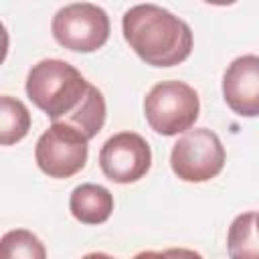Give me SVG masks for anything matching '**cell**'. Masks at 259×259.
Listing matches in <instances>:
<instances>
[{
	"label": "cell",
	"instance_id": "obj_15",
	"mask_svg": "<svg viewBox=\"0 0 259 259\" xmlns=\"http://www.w3.org/2000/svg\"><path fill=\"white\" fill-rule=\"evenodd\" d=\"M81 259H115V257H111V255H107V253H99V251H95V253H87V255H83Z\"/></svg>",
	"mask_w": 259,
	"mask_h": 259
},
{
	"label": "cell",
	"instance_id": "obj_9",
	"mask_svg": "<svg viewBox=\"0 0 259 259\" xmlns=\"http://www.w3.org/2000/svg\"><path fill=\"white\" fill-rule=\"evenodd\" d=\"M69 210L83 225H101L113 212V194L101 184H79L69 196Z\"/></svg>",
	"mask_w": 259,
	"mask_h": 259
},
{
	"label": "cell",
	"instance_id": "obj_6",
	"mask_svg": "<svg viewBox=\"0 0 259 259\" xmlns=\"http://www.w3.org/2000/svg\"><path fill=\"white\" fill-rule=\"evenodd\" d=\"M87 138L69 123H51L34 146V160L40 172L51 178H71L85 168L89 146Z\"/></svg>",
	"mask_w": 259,
	"mask_h": 259
},
{
	"label": "cell",
	"instance_id": "obj_4",
	"mask_svg": "<svg viewBox=\"0 0 259 259\" xmlns=\"http://www.w3.org/2000/svg\"><path fill=\"white\" fill-rule=\"evenodd\" d=\"M107 12L91 2H73L59 8L51 22L55 40L75 53H93L109 38Z\"/></svg>",
	"mask_w": 259,
	"mask_h": 259
},
{
	"label": "cell",
	"instance_id": "obj_12",
	"mask_svg": "<svg viewBox=\"0 0 259 259\" xmlns=\"http://www.w3.org/2000/svg\"><path fill=\"white\" fill-rule=\"evenodd\" d=\"M0 259H47V249L32 231L12 229L2 235Z\"/></svg>",
	"mask_w": 259,
	"mask_h": 259
},
{
	"label": "cell",
	"instance_id": "obj_13",
	"mask_svg": "<svg viewBox=\"0 0 259 259\" xmlns=\"http://www.w3.org/2000/svg\"><path fill=\"white\" fill-rule=\"evenodd\" d=\"M164 253L168 259H202V255L198 251L184 249V247H172V249H166Z\"/></svg>",
	"mask_w": 259,
	"mask_h": 259
},
{
	"label": "cell",
	"instance_id": "obj_7",
	"mask_svg": "<svg viewBox=\"0 0 259 259\" xmlns=\"http://www.w3.org/2000/svg\"><path fill=\"white\" fill-rule=\"evenodd\" d=\"M99 166L105 178L130 184L144 178L152 166V150L136 132H117L99 150Z\"/></svg>",
	"mask_w": 259,
	"mask_h": 259
},
{
	"label": "cell",
	"instance_id": "obj_3",
	"mask_svg": "<svg viewBox=\"0 0 259 259\" xmlns=\"http://www.w3.org/2000/svg\"><path fill=\"white\" fill-rule=\"evenodd\" d=\"M200 113L198 93L184 81H160L144 99L148 125L160 136L188 132Z\"/></svg>",
	"mask_w": 259,
	"mask_h": 259
},
{
	"label": "cell",
	"instance_id": "obj_8",
	"mask_svg": "<svg viewBox=\"0 0 259 259\" xmlns=\"http://www.w3.org/2000/svg\"><path fill=\"white\" fill-rule=\"evenodd\" d=\"M225 103L241 117L259 115V55H241L223 75Z\"/></svg>",
	"mask_w": 259,
	"mask_h": 259
},
{
	"label": "cell",
	"instance_id": "obj_1",
	"mask_svg": "<svg viewBox=\"0 0 259 259\" xmlns=\"http://www.w3.org/2000/svg\"><path fill=\"white\" fill-rule=\"evenodd\" d=\"M121 32L134 53L152 67H174L192 53L190 26L158 4H136L121 18Z\"/></svg>",
	"mask_w": 259,
	"mask_h": 259
},
{
	"label": "cell",
	"instance_id": "obj_5",
	"mask_svg": "<svg viewBox=\"0 0 259 259\" xmlns=\"http://www.w3.org/2000/svg\"><path fill=\"white\" fill-rule=\"evenodd\" d=\"M225 158L227 154L221 138L208 127H194L174 144L170 166L184 182H206L221 174Z\"/></svg>",
	"mask_w": 259,
	"mask_h": 259
},
{
	"label": "cell",
	"instance_id": "obj_14",
	"mask_svg": "<svg viewBox=\"0 0 259 259\" xmlns=\"http://www.w3.org/2000/svg\"><path fill=\"white\" fill-rule=\"evenodd\" d=\"M132 259H168L166 257V253L162 251H142V253H138V255H134Z\"/></svg>",
	"mask_w": 259,
	"mask_h": 259
},
{
	"label": "cell",
	"instance_id": "obj_10",
	"mask_svg": "<svg viewBox=\"0 0 259 259\" xmlns=\"http://www.w3.org/2000/svg\"><path fill=\"white\" fill-rule=\"evenodd\" d=\"M227 251L231 259H259V237L255 229V212L235 217L227 233Z\"/></svg>",
	"mask_w": 259,
	"mask_h": 259
},
{
	"label": "cell",
	"instance_id": "obj_11",
	"mask_svg": "<svg viewBox=\"0 0 259 259\" xmlns=\"http://www.w3.org/2000/svg\"><path fill=\"white\" fill-rule=\"evenodd\" d=\"M30 130V111L28 107L12 97V95H2L0 97V144L2 146H12L26 138Z\"/></svg>",
	"mask_w": 259,
	"mask_h": 259
},
{
	"label": "cell",
	"instance_id": "obj_2",
	"mask_svg": "<svg viewBox=\"0 0 259 259\" xmlns=\"http://www.w3.org/2000/svg\"><path fill=\"white\" fill-rule=\"evenodd\" d=\"M91 83L67 61L42 59L26 75L28 99L49 115L53 123L75 115L89 95Z\"/></svg>",
	"mask_w": 259,
	"mask_h": 259
},
{
	"label": "cell",
	"instance_id": "obj_16",
	"mask_svg": "<svg viewBox=\"0 0 259 259\" xmlns=\"http://www.w3.org/2000/svg\"><path fill=\"white\" fill-rule=\"evenodd\" d=\"M255 229H257V237H259V212H255Z\"/></svg>",
	"mask_w": 259,
	"mask_h": 259
}]
</instances>
